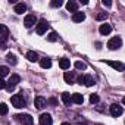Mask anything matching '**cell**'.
I'll return each instance as SVG.
<instances>
[{"label": "cell", "mask_w": 125, "mask_h": 125, "mask_svg": "<svg viewBox=\"0 0 125 125\" xmlns=\"http://www.w3.org/2000/svg\"><path fill=\"white\" fill-rule=\"evenodd\" d=\"M10 102H12V104H13L15 107H18V109L25 107V104H27V102H25V99H24L22 94H13V96L10 97Z\"/></svg>", "instance_id": "obj_1"}, {"label": "cell", "mask_w": 125, "mask_h": 125, "mask_svg": "<svg viewBox=\"0 0 125 125\" xmlns=\"http://www.w3.org/2000/svg\"><path fill=\"white\" fill-rule=\"evenodd\" d=\"M121 46H122V40H121L119 37H112V38L107 41V47H109L110 50H118Z\"/></svg>", "instance_id": "obj_2"}, {"label": "cell", "mask_w": 125, "mask_h": 125, "mask_svg": "<svg viewBox=\"0 0 125 125\" xmlns=\"http://www.w3.org/2000/svg\"><path fill=\"white\" fill-rule=\"evenodd\" d=\"M15 118H16L22 125H34V119H32V116L28 115V113H27V115H16Z\"/></svg>", "instance_id": "obj_3"}, {"label": "cell", "mask_w": 125, "mask_h": 125, "mask_svg": "<svg viewBox=\"0 0 125 125\" xmlns=\"http://www.w3.org/2000/svg\"><path fill=\"white\" fill-rule=\"evenodd\" d=\"M19 81H21V77H19V75H16V74H15V75H12V77H10V80L8 81V90H9V91H12V90L18 85V83H19Z\"/></svg>", "instance_id": "obj_4"}, {"label": "cell", "mask_w": 125, "mask_h": 125, "mask_svg": "<svg viewBox=\"0 0 125 125\" xmlns=\"http://www.w3.org/2000/svg\"><path fill=\"white\" fill-rule=\"evenodd\" d=\"M109 109H110V115H112V116H115V118L121 116V115H122V112H124V110H122V107H121L119 104H116V103L110 104V107H109Z\"/></svg>", "instance_id": "obj_5"}, {"label": "cell", "mask_w": 125, "mask_h": 125, "mask_svg": "<svg viewBox=\"0 0 125 125\" xmlns=\"http://www.w3.org/2000/svg\"><path fill=\"white\" fill-rule=\"evenodd\" d=\"M106 63L109 66H112L113 69L116 71H125V63H122V62H116V60H107Z\"/></svg>", "instance_id": "obj_6"}, {"label": "cell", "mask_w": 125, "mask_h": 125, "mask_svg": "<svg viewBox=\"0 0 125 125\" xmlns=\"http://www.w3.org/2000/svg\"><path fill=\"white\" fill-rule=\"evenodd\" d=\"M47 103H49V102H47L43 96H37V97H35V100H34V104H35V107H37V109H43V107H46V106H47Z\"/></svg>", "instance_id": "obj_7"}, {"label": "cell", "mask_w": 125, "mask_h": 125, "mask_svg": "<svg viewBox=\"0 0 125 125\" xmlns=\"http://www.w3.org/2000/svg\"><path fill=\"white\" fill-rule=\"evenodd\" d=\"M46 31H47V22H46L44 19L38 21V24H37V34H38V35H43Z\"/></svg>", "instance_id": "obj_8"}, {"label": "cell", "mask_w": 125, "mask_h": 125, "mask_svg": "<svg viewBox=\"0 0 125 125\" xmlns=\"http://www.w3.org/2000/svg\"><path fill=\"white\" fill-rule=\"evenodd\" d=\"M40 125H53V119L49 113H43L40 116Z\"/></svg>", "instance_id": "obj_9"}, {"label": "cell", "mask_w": 125, "mask_h": 125, "mask_svg": "<svg viewBox=\"0 0 125 125\" xmlns=\"http://www.w3.org/2000/svg\"><path fill=\"white\" fill-rule=\"evenodd\" d=\"M35 22H37V18H35L34 15H27V16H25V19H24V24H25V27H27V28H31Z\"/></svg>", "instance_id": "obj_10"}, {"label": "cell", "mask_w": 125, "mask_h": 125, "mask_svg": "<svg viewBox=\"0 0 125 125\" xmlns=\"http://www.w3.org/2000/svg\"><path fill=\"white\" fill-rule=\"evenodd\" d=\"M66 10L72 12V13H77L78 12V3L74 2V0H69V2L66 3Z\"/></svg>", "instance_id": "obj_11"}, {"label": "cell", "mask_w": 125, "mask_h": 125, "mask_svg": "<svg viewBox=\"0 0 125 125\" xmlns=\"http://www.w3.org/2000/svg\"><path fill=\"white\" fill-rule=\"evenodd\" d=\"M0 31H2V43H3V46H5V41L8 40V37H9V30H8V27L6 25H0Z\"/></svg>", "instance_id": "obj_12"}, {"label": "cell", "mask_w": 125, "mask_h": 125, "mask_svg": "<svg viewBox=\"0 0 125 125\" xmlns=\"http://www.w3.org/2000/svg\"><path fill=\"white\" fill-rule=\"evenodd\" d=\"M99 31H100V34H102V35H107V34L112 31V27H110L109 24H102V25H100V28H99Z\"/></svg>", "instance_id": "obj_13"}, {"label": "cell", "mask_w": 125, "mask_h": 125, "mask_svg": "<svg viewBox=\"0 0 125 125\" xmlns=\"http://www.w3.org/2000/svg\"><path fill=\"white\" fill-rule=\"evenodd\" d=\"M84 19H85V13L84 12H77V13L72 15V21L74 22H83Z\"/></svg>", "instance_id": "obj_14"}, {"label": "cell", "mask_w": 125, "mask_h": 125, "mask_svg": "<svg viewBox=\"0 0 125 125\" xmlns=\"http://www.w3.org/2000/svg\"><path fill=\"white\" fill-rule=\"evenodd\" d=\"M59 66H60L62 69H68V68L71 66V62H69V59H66V57H62V59H59Z\"/></svg>", "instance_id": "obj_15"}, {"label": "cell", "mask_w": 125, "mask_h": 125, "mask_svg": "<svg viewBox=\"0 0 125 125\" xmlns=\"http://www.w3.org/2000/svg\"><path fill=\"white\" fill-rule=\"evenodd\" d=\"M62 102L65 103V106H69L71 104V102H72V96L69 94V93H62Z\"/></svg>", "instance_id": "obj_16"}, {"label": "cell", "mask_w": 125, "mask_h": 125, "mask_svg": "<svg viewBox=\"0 0 125 125\" xmlns=\"http://www.w3.org/2000/svg\"><path fill=\"white\" fill-rule=\"evenodd\" d=\"M40 66H41V68H44V69H49V68L52 66V60H50V59H47V57L40 59Z\"/></svg>", "instance_id": "obj_17"}, {"label": "cell", "mask_w": 125, "mask_h": 125, "mask_svg": "<svg viewBox=\"0 0 125 125\" xmlns=\"http://www.w3.org/2000/svg\"><path fill=\"white\" fill-rule=\"evenodd\" d=\"M63 78H65L66 84H74L75 83V74H72V72H66L63 75Z\"/></svg>", "instance_id": "obj_18"}, {"label": "cell", "mask_w": 125, "mask_h": 125, "mask_svg": "<svg viewBox=\"0 0 125 125\" xmlns=\"http://www.w3.org/2000/svg\"><path fill=\"white\" fill-rule=\"evenodd\" d=\"M72 102L77 103V104H83V103H84V97H83V94H80V93L72 94Z\"/></svg>", "instance_id": "obj_19"}, {"label": "cell", "mask_w": 125, "mask_h": 125, "mask_svg": "<svg viewBox=\"0 0 125 125\" xmlns=\"http://www.w3.org/2000/svg\"><path fill=\"white\" fill-rule=\"evenodd\" d=\"M25 10H27V6H25L24 3H16V5H15V12H16L18 15H22Z\"/></svg>", "instance_id": "obj_20"}, {"label": "cell", "mask_w": 125, "mask_h": 125, "mask_svg": "<svg viewBox=\"0 0 125 125\" xmlns=\"http://www.w3.org/2000/svg\"><path fill=\"white\" fill-rule=\"evenodd\" d=\"M27 59H28L30 62H35V60H38V54H37L35 52L30 50V52H27Z\"/></svg>", "instance_id": "obj_21"}, {"label": "cell", "mask_w": 125, "mask_h": 125, "mask_svg": "<svg viewBox=\"0 0 125 125\" xmlns=\"http://www.w3.org/2000/svg\"><path fill=\"white\" fill-rule=\"evenodd\" d=\"M83 84L87 85V87L94 85V80H93V77H91V75H84V83H83Z\"/></svg>", "instance_id": "obj_22"}, {"label": "cell", "mask_w": 125, "mask_h": 125, "mask_svg": "<svg viewBox=\"0 0 125 125\" xmlns=\"http://www.w3.org/2000/svg\"><path fill=\"white\" fill-rule=\"evenodd\" d=\"M6 59H8V62H9V63H12V65H16V56L15 54H12V53H9L8 56H6Z\"/></svg>", "instance_id": "obj_23"}, {"label": "cell", "mask_w": 125, "mask_h": 125, "mask_svg": "<svg viewBox=\"0 0 125 125\" xmlns=\"http://www.w3.org/2000/svg\"><path fill=\"white\" fill-rule=\"evenodd\" d=\"M74 65H75V68H77V69H80V71H81V69H85V68H87V65L84 63V62H81V60H77Z\"/></svg>", "instance_id": "obj_24"}, {"label": "cell", "mask_w": 125, "mask_h": 125, "mask_svg": "<svg viewBox=\"0 0 125 125\" xmlns=\"http://www.w3.org/2000/svg\"><path fill=\"white\" fill-rule=\"evenodd\" d=\"M47 40H49V41H52V43H53V41H56V40H57V34H56L54 31H52V32L47 35Z\"/></svg>", "instance_id": "obj_25"}, {"label": "cell", "mask_w": 125, "mask_h": 125, "mask_svg": "<svg viewBox=\"0 0 125 125\" xmlns=\"http://www.w3.org/2000/svg\"><path fill=\"white\" fill-rule=\"evenodd\" d=\"M62 5H63V2H62V0H53V2L50 3L52 8H60Z\"/></svg>", "instance_id": "obj_26"}, {"label": "cell", "mask_w": 125, "mask_h": 125, "mask_svg": "<svg viewBox=\"0 0 125 125\" xmlns=\"http://www.w3.org/2000/svg\"><path fill=\"white\" fill-rule=\"evenodd\" d=\"M0 74H2V77H6L9 74V68L8 66H0Z\"/></svg>", "instance_id": "obj_27"}, {"label": "cell", "mask_w": 125, "mask_h": 125, "mask_svg": "<svg viewBox=\"0 0 125 125\" xmlns=\"http://www.w3.org/2000/svg\"><path fill=\"white\" fill-rule=\"evenodd\" d=\"M97 21H103V19H106L107 18V13L106 12H100V13H97Z\"/></svg>", "instance_id": "obj_28"}, {"label": "cell", "mask_w": 125, "mask_h": 125, "mask_svg": "<svg viewBox=\"0 0 125 125\" xmlns=\"http://www.w3.org/2000/svg\"><path fill=\"white\" fill-rule=\"evenodd\" d=\"M99 100H100V99H99L97 94H91V96H90V103L94 104V103H99Z\"/></svg>", "instance_id": "obj_29"}, {"label": "cell", "mask_w": 125, "mask_h": 125, "mask_svg": "<svg viewBox=\"0 0 125 125\" xmlns=\"http://www.w3.org/2000/svg\"><path fill=\"white\" fill-rule=\"evenodd\" d=\"M0 110H2V115H6V113H8V106H6V103H2V104H0Z\"/></svg>", "instance_id": "obj_30"}, {"label": "cell", "mask_w": 125, "mask_h": 125, "mask_svg": "<svg viewBox=\"0 0 125 125\" xmlns=\"http://www.w3.org/2000/svg\"><path fill=\"white\" fill-rule=\"evenodd\" d=\"M0 88H8V83L5 80H0Z\"/></svg>", "instance_id": "obj_31"}, {"label": "cell", "mask_w": 125, "mask_h": 125, "mask_svg": "<svg viewBox=\"0 0 125 125\" xmlns=\"http://www.w3.org/2000/svg\"><path fill=\"white\" fill-rule=\"evenodd\" d=\"M102 3H103V6H106V8H110V6H112V2H109V0H103Z\"/></svg>", "instance_id": "obj_32"}, {"label": "cell", "mask_w": 125, "mask_h": 125, "mask_svg": "<svg viewBox=\"0 0 125 125\" xmlns=\"http://www.w3.org/2000/svg\"><path fill=\"white\" fill-rule=\"evenodd\" d=\"M49 103H52L53 106H54V104H57V102H56V99H50V100H49Z\"/></svg>", "instance_id": "obj_33"}, {"label": "cell", "mask_w": 125, "mask_h": 125, "mask_svg": "<svg viewBox=\"0 0 125 125\" xmlns=\"http://www.w3.org/2000/svg\"><path fill=\"white\" fill-rule=\"evenodd\" d=\"M62 125H71L69 122H63V124H62Z\"/></svg>", "instance_id": "obj_34"}, {"label": "cell", "mask_w": 125, "mask_h": 125, "mask_svg": "<svg viewBox=\"0 0 125 125\" xmlns=\"http://www.w3.org/2000/svg\"><path fill=\"white\" fill-rule=\"evenodd\" d=\"M122 103H124V104H125V97H124V99H122Z\"/></svg>", "instance_id": "obj_35"}, {"label": "cell", "mask_w": 125, "mask_h": 125, "mask_svg": "<svg viewBox=\"0 0 125 125\" xmlns=\"http://www.w3.org/2000/svg\"><path fill=\"white\" fill-rule=\"evenodd\" d=\"M97 125H99V124H97Z\"/></svg>", "instance_id": "obj_36"}]
</instances>
